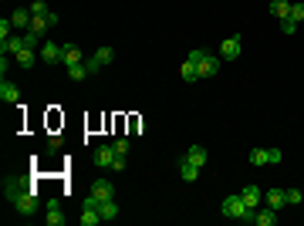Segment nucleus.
Masks as SVG:
<instances>
[{"mask_svg":"<svg viewBox=\"0 0 304 226\" xmlns=\"http://www.w3.org/2000/svg\"><path fill=\"white\" fill-rule=\"evenodd\" d=\"M288 202L297 206V202H301V189H288Z\"/></svg>","mask_w":304,"mask_h":226,"instance_id":"obj_36","label":"nucleus"},{"mask_svg":"<svg viewBox=\"0 0 304 226\" xmlns=\"http://www.w3.org/2000/svg\"><path fill=\"white\" fill-rule=\"evenodd\" d=\"M186 159L196 162V166L203 169V162H206V149H203V146H189V149H186Z\"/></svg>","mask_w":304,"mask_h":226,"instance_id":"obj_20","label":"nucleus"},{"mask_svg":"<svg viewBox=\"0 0 304 226\" xmlns=\"http://www.w3.org/2000/svg\"><path fill=\"white\" fill-rule=\"evenodd\" d=\"M271 14L277 17V20H284V17H291V4L288 0H271Z\"/></svg>","mask_w":304,"mask_h":226,"instance_id":"obj_18","label":"nucleus"},{"mask_svg":"<svg viewBox=\"0 0 304 226\" xmlns=\"http://www.w3.org/2000/svg\"><path fill=\"white\" fill-rule=\"evenodd\" d=\"M91 196H95V199H115V186L112 182H108V179H95V182H91V189H88Z\"/></svg>","mask_w":304,"mask_h":226,"instance_id":"obj_6","label":"nucleus"},{"mask_svg":"<svg viewBox=\"0 0 304 226\" xmlns=\"http://www.w3.org/2000/svg\"><path fill=\"white\" fill-rule=\"evenodd\" d=\"M240 196H243V202H247L250 210H257V206L264 202V193H260L257 186H247V189H240Z\"/></svg>","mask_w":304,"mask_h":226,"instance_id":"obj_14","label":"nucleus"},{"mask_svg":"<svg viewBox=\"0 0 304 226\" xmlns=\"http://www.w3.org/2000/svg\"><path fill=\"white\" fill-rule=\"evenodd\" d=\"M291 17H294L297 24H304V4H291Z\"/></svg>","mask_w":304,"mask_h":226,"instance_id":"obj_31","label":"nucleus"},{"mask_svg":"<svg viewBox=\"0 0 304 226\" xmlns=\"http://www.w3.org/2000/svg\"><path fill=\"white\" fill-rule=\"evenodd\" d=\"M31 14H34V17H48L51 10H48V4H44V0H34V4H31Z\"/></svg>","mask_w":304,"mask_h":226,"instance_id":"obj_28","label":"nucleus"},{"mask_svg":"<svg viewBox=\"0 0 304 226\" xmlns=\"http://www.w3.org/2000/svg\"><path fill=\"white\" fill-rule=\"evenodd\" d=\"M34 57H37V51H34V48H24L21 54H17V65H21V68H34Z\"/></svg>","mask_w":304,"mask_h":226,"instance_id":"obj_22","label":"nucleus"},{"mask_svg":"<svg viewBox=\"0 0 304 226\" xmlns=\"http://www.w3.org/2000/svg\"><path fill=\"white\" fill-rule=\"evenodd\" d=\"M31 34H37V37H44V34L51 31V24H48V17H31V27H27Z\"/></svg>","mask_w":304,"mask_h":226,"instance_id":"obj_17","label":"nucleus"},{"mask_svg":"<svg viewBox=\"0 0 304 226\" xmlns=\"http://www.w3.org/2000/svg\"><path fill=\"white\" fill-rule=\"evenodd\" d=\"M112 169H115V172H122V169H125V155H119V152H115V162H112Z\"/></svg>","mask_w":304,"mask_h":226,"instance_id":"obj_37","label":"nucleus"},{"mask_svg":"<svg viewBox=\"0 0 304 226\" xmlns=\"http://www.w3.org/2000/svg\"><path fill=\"white\" fill-rule=\"evenodd\" d=\"M250 166H267V149H254L250 152Z\"/></svg>","mask_w":304,"mask_h":226,"instance_id":"obj_26","label":"nucleus"},{"mask_svg":"<svg viewBox=\"0 0 304 226\" xmlns=\"http://www.w3.org/2000/svg\"><path fill=\"white\" fill-rule=\"evenodd\" d=\"M98 213H102V219H115V216H119V202H115V199H102Z\"/></svg>","mask_w":304,"mask_h":226,"instance_id":"obj_19","label":"nucleus"},{"mask_svg":"<svg viewBox=\"0 0 304 226\" xmlns=\"http://www.w3.org/2000/svg\"><path fill=\"white\" fill-rule=\"evenodd\" d=\"M128 149H132L128 138H115V152H119V155H128Z\"/></svg>","mask_w":304,"mask_h":226,"instance_id":"obj_30","label":"nucleus"},{"mask_svg":"<svg viewBox=\"0 0 304 226\" xmlns=\"http://www.w3.org/2000/svg\"><path fill=\"white\" fill-rule=\"evenodd\" d=\"M61 61H64V68H71V65H81L85 54H81V48H74V44H64L61 48Z\"/></svg>","mask_w":304,"mask_h":226,"instance_id":"obj_9","label":"nucleus"},{"mask_svg":"<svg viewBox=\"0 0 304 226\" xmlns=\"http://www.w3.org/2000/svg\"><path fill=\"white\" fill-rule=\"evenodd\" d=\"M24 48H27L24 34H10L7 40H0V54H21Z\"/></svg>","mask_w":304,"mask_h":226,"instance_id":"obj_4","label":"nucleus"},{"mask_svg":"<svg viewBox=\"0 0 304 226\" xmlns=\"http://www.w3.org/2000/svg\"><path fill=\"white\" fill-rule=\"evenodd\" d=\"M203 54H206V51H203V48H196V51H189V57H186V61H193V65H200V61H203Z\"/></svg>","mask_w":304,"mask_h":226,"instance_id":"obj_34","label":"nucleus"},{"mask_svg":"<svg viewBox=\"0 0 304 226\" xmlns=\"http://www.w3.org/2000/svg\"><path fill=\"white\" fill-rule=\"evenodd\" d=\"M95 57H98V65L105 68V65H108V61L115 57V51H112V48H98V51H95Z\"/></svg>","mask_w":304,"mask_h":226,"instance_id":"obj_27","label":"nucleus"},{"mask_svg":"<svg viewBox=\"0 0 304 226\" xmlns=\"http://www.w3.org/2000/svg\"><path fill=\"white\" fill-rule=\"evenodd\" d=\"M220 57H223V61H237V57H240V37H226L223 44H220Z\"/></svg>","mask_w":304,"mask_h":226,"instance_id":"obj_7","label":"nucleus"},{"mask_svg":"<svg viewBox=\"0 0 304 226\" xmlns=\"http://www.w3.org/2000/svg\"><path fill=\"white\" fill-rule=\"evenodd\" d=\"M44 219H48V226H61V223H64V213H61V206H51V210H48V216H44Z\"/></svg>","mask_w":304,"mask_h":226,"instance_id":"obj_25","label":"nucleus"},{"mask_svg":"<svg viewBox=\"0 0 304 226\" xmlns=\"http://www.w3.org/2000/svg\"><path fill=\"white\" fill-rule=\"evenodd\" d=\"M10 31H14V24H10L7 17H4V20H0V37L7 40V37H10Z\"/></svg>","mask_w":304,"mask_h":226,"instance_id":"obj_32","label":"nucleus"},{"mask_svg":"<svg viewBox=\"0 0 304 226\" xmlns=\"http://www.w3.org/2000/svg\"><path fill=\"white\" fill-rule=\"evenodd\" d=\"M179 78H183V81H200V71H196V65H193V61H183Z\"/></svg>","mask_w":304,"mask_h":226,"instance_id":"obj_21","label":"nucleus"},{"mask_svg":"<svg viewBox=\"0 0 304 226\" xmlns=\"http://www.w3.org/2000/svg\"><path fill=\"white\" fill-rule=\"evenodd\" d=\"M264 202H267V206H274V210L280 213V206L288 202V189H267V193H264Z\"/></svg>","mask_w":304,"mask_h":226,"instance_id":"obj_12","label":"nucleus"},{"mask_svg":"<svg viewBox=\"0 0 304 226\" xmlns=\"http://www.w3.org/2000/svg\"><path fill=\"white\" fill-rule=\"evenodd\" d=\"M85 68H88V74L102 71V65H98V57H85Z\"/></svg>","mask_w":304,"mask_h":226,"instance_id":"obj_33","label":"nucleus"},{"mask_svg":"<svg viewBox=\"0 0 304 226\" xmlns=\"http://www.w3.org/2000/svg\"><path fill=\"white\" fill-rule=\"evenodd\" d=\"M14 210L24 213V216H34V210H37V189H24V193L14 199Z\"/></svg>","mask_w":304,"mask_h":226,"instance_id":"obj_2","label":"nucleus"},{"mask_svg":"<svg viewBox=\"0 0 304 226\" xmlns=\"http://www.w3.org/2000/svg\"><path fill=\"white\" fill-rule=\"evenodd\" d=\"M31 7H17L14 10V14H10V24H14V27H21V31H27V27H31Z\"/></svg>","mask_w":304,"mask_h":226,"instance_id":"obj_11","label":"nucleus"},{"mask_svg":"<svg viewBox=\"0 0 304 226\" xmlns=\"http://www.w3.org/2000/svg\"><path fill=\"white\" fill-rule=\"evenodd\" d=\"M112 162H115V146H98L95 149V166L112 169Z\"/></svg>","mask_w":304,"mask_h":226,"instance_id":"obj_8","label":"nucleus"},{"mask_svg":"<svg viewBox=\"0 0 304 226\" xmlns=\"http://www.w3.org/2000/svg\"><path fill=\"white\" fill-rule=\"evenodd\" d=\"M297 27H301V24H297L294 17H284V20H280V31H284V34H294Z\"/></svg>","mask_w":304,"mask_h":226,"instance_id":"obj_29","label":"nucleus"},{"mask_svg":"<svg viewBox=\"0 0 304 226\" xmlns=\"http://www.w3.org/2000/svg\"><path fill=\"white\" fill-rule=\"evenodd\" d=\"M196 71H200V78H213L216 71H220V54H203V61L196 65Z\"/></svg>","mask_w":304,"mask_h":226,"instance_id":"obj_3","label":"nucleus"},{"mask_svg":"<svg viewBox=\"0 0 304 226\" xmlns=\"http://www.w3.org/2000/svg\"><path fill=\"white\" fill-rule=\"evenodd\" d=\"M24 189H31V186H27V179H4V196H7V202H14Z\"/></svg>","mask_w":304,"mask_h":226,"instance_id":"obj_5","label":"nucleus"},{"mask_svg":"<svg viewBox=\"0 0 304 226\" xmlns=\"http://www.w3.org/2000/svg\"><path fill=\"white\" fill-rule=\"evenodd\" d=\"M41 61H48V65H58V61H61V48H58L54 40L41 44Z\"/></svg>","mask_w":304,"mask_h":226,"instance_id":"obj_13","label":"nucleus"},{"mask_svg":"<svg viewBox=\"0 0 304 226\" xmlns=\"http://www.w3.org/2000/svg\"><path fill=\"white\" fill-rule=\"evenodd\" d=\"M98 223H102V213L98 210H85L81 213V226H98Z\"/></svg>","mask_w":304,"mask_h":226,"instance_id":"obj_24","label":"nucleus"},{"mask_svg":"<svg viewBox=\"0 0 304 226\" xmlns=\"http://www.w3.org/2000/svg\"><path fill=\"white\" fill-rule=\"evenodd\" d=\"M254 223H257V226H274V223H277V210H274V206L254 210Z\"/></svg>","mask_w":304,"mask_h":226,"instance_id":"obj_10","label":"nucleus"},{"mask_svg":"<svg viewBox=\"0 0 304 226\" xmlns=\"http://www.w3.org/2000/svg\"><path fill=\"white\" fill-rule=\"evenodd\" d=\"M223 216H230V219H243V223H254V210H250L247 202H243V196H240V193H233V196H226V199H223Z\"/></svg>","mask_w":304,"mask_h":226,"instance_id":"obj_1","label":"nucleus"},{"mask_svg":"<svg viewBox=\"0 0 304 226\" xmlns=\"http://www.w3.org/2000/svg\"><path fill=\"white\" fill-rule=\"evenodd\" d=\"M179 176H183L186 182H196V179H200V166L189 162V159H183V162H179Z\"/></svg>","mask_w":304,"mask_h":226,"instance_id":"obj_15","label":"nucleus"},{"mask_svg":"<svg viewBox=\"0 0 304 226\" xmlns=\"http://www.w3.org/2000/svg\"><path fill=\"white\" fill-rule=\"evenodd\" d=\"M68 78H71V81H85V78H88V68H85V61L68 68Z\"/></svg>","mask_w":304,"mask_h":226,"instance_id":"obj_23","label":"nucleus"},{"mask_svg":"<svg viewBox=\"0 0 304 226\" xmlns=\"http://www.w3.org/2000/svg\"><path fill=\"white\" fill-rule=\"evenodd\" d=\"M280 159H284L280 149H267V166H271V162H280Z\"/></svg>","mask_w":304,"mask_h":226,"instance_id":"obj_35","label":"nucleus"},{"mask_svg":"<svg viewBox=\"0 0 304 226\" xmlns=\"http://www.w3.org/2000/svg\"><path fill=\"white\" fill-rule=\"evenodd\" d=\"M0 98H4L7 105H17V98H21V91H17V85H10V81L4 78V85H0Z\"/></svg>","mask_w":304,"mask_h":226,"instance_id":"obj_16","label":"nucleus"}]
</instances>
